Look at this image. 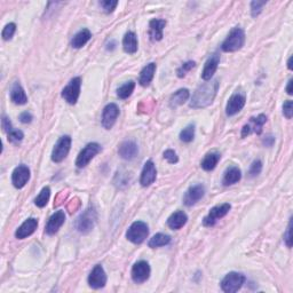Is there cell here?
<instances>
[{
	"mask_svg": "<svg viewBox=\"0 0 293 293\" xmlns=\"http://www.w3.org/2000/svg\"><path fill=\"white\" fill-rule=\"evenodd\" d=\"M102 148L99 143L96 142H92L88 143L84 149L80 151L78 157L76 159V166L78 169H84L89 164V162L94 158L96 155L101 153Z\"/></svg>",
	"mask_w": 293,
	"mask_h": 293,
	"instance_id": "obj_6",
	"label": "cell"
},
{
	"mask_svg": "<svg viewBox=\"0 0 293 293\" xmlns=\"http://www.w3.org/2000/svg\"><path fill=\"white\" fill-rule=\"evenodd\" d=\"M245 281L246 277L243 274L236 272L228 273L220 283L221 289L224 292L235 293L237 292L238 290L242 289V286L245 284Z\"/></svg>",
	"mask_w": 293,
	"mask_h": 293,
	"instance_id": "obj_4",
	"label": "cell"
},
{
	"mask_svg": "<svg viewBox=\"0 0 293 293\" xmlns=\"http://www.w3.org/2000/svg\"><path fill=\"white\" fill-rule=\"evenodd\" d=\"M195 138V125L190 124L186 126L183 130L180 132V140L185 143H189L194 140Z\"/></svg>",
	"mask_w": 293,
	"mask_h": 293,
	"instance_id": "obj_34",
	"label": "cell"
},
{
	"mask_svg": "<svg viewBox=\"0 0 293 293\" xmlns=\"http://www.w3.org/2000/svg\"><path fill=\"white\" fill-rule=\"evenodd\" d=\"M118 1H115V0H105V1H100V6L103 8V11L105 13H112L117 7Z\"/></svg>",
	"mask_w": 293,
	"mask_h": 293,
	"instance_id": "obj_39",
	"label": "cell"
},
{
	"mask_svg": "<svg viewBox=\"0 0 293 293\" xmlns=\"http://www.w3.org/2000/svg\"><path fill=\"white\" fill-rule=\"evenodd\" d=\"M261 171H262V162L260 159H256L252 164H251V167L249 170V175L251 178H253V176L259 175L260 173H261Z\"/></svg>",
	"mask_w": 293,
	"mask_h": 293,
	"instance_id": "obj_37",
	"label": "cell"
},
{
	"mask_svg": "<svg viewBox=\"0 0 293 293\" xmlns=\"http://www.w3.org/2000/svg\"><path fill=\"white\" fill-rule=\"evenodd\" d=\"M219 85H220V83L218 79H211L202 84L192 94L189 105L194 109H203L211 105L218 94Z\"/></svg>",
	"mask_w": 293,
	"mask_h": 293,
	"instance_id": "obj_1",
	"label": "cell"
},
{
	"mask_svg": "<svg viewBox=\"0 0 293 293\" xmlns=\"http://www.w3.org/2000/svg\"><path fill=\"white\" fill-rule=\"evenodd\" d=\"M156 69H157L156 63L151 62L149 64H147V66L144 67L142 70H141L140 76H139V84L141 86L146 87V86L150 85V83L153 82V79H154Z\"/></svg>",
	"mask_w": 293,
	"mask_h": 293,
	"instance_id": "obj_24",
	"label": "cell"
},
{
	"mask_svg": "<svg viewBox=\"0 0 293 293\" xmlns=\"http://www.w3.org/2000/svg\"><path fill=\"white\" fill-rule=\"evenodd\" d=\"M64 221H66V214L62 210L56 211L55 213L52 214V217L48 220L47 224H46V231L47 235H55L61 227L63 226Z\"/></svg>",
	"mask_w": 293,
	"mask_h": 293,
	"instance_id": "obj_18",
	"label": "cell"
},
{
	"mask_svg": "<svg viewBox=\"0 0 293 293\" xmlns=\"http://www.w3.org/2000/svg\"><path fill=\"white\" fill-rule=\"evenodd\" d=\"M188 221V217L183 211H176L167 219V226L173 230H179L185 226Z\"/></svg>",
	"mask_w": 293,
	"mask_h": 293,
	"instance_id": "obj_23",
	"label": "cell"
},
{
	"mask_svg": "<svg viewBox=\"0 0 293 293\" xmlns=\"http://www.w3.org/2000/svg\"><path fill=\"white\" fill-rule=\"evenodd\" d=\"M38 227V220L34 218H29L28 220H25L20 227L17 228V230L15 231V237L17 240H24L30 236L36 231Z\"/></svg>",
	"mask_w": 293,
	"mask_h": 293,
	"instance_id": "obj_21",
	"label": "cell"
},
{
	"mask_svg": "<svg viewBox=\"0 0 293 293\" xmlns=\"http://www.w3.org/2000/svg\"><path fill=\"white\" fill-rule=\"evenodd\" d=\"M148 235H149V228H148L146 222L143 221L133 222L126 231L127 240L134 244L143 243Z\"/></svg>",
	"mask_w": 293,
	"mask_h": 293,
	"instance_id": "obj_5",
	"label": "cell"
},
{
	"mask_svg": "<svg viewBox=\"0 0 293 293\" xmlns=\"http://www.w3.org/2000/svg\"><path fill=\"white\" fill-rule=\"evenodd\" d=\"M118 154L123 159L132 160L139 154V148H138V144L134 141L127 140L121 143V146L118 148Z\"/></svg>",
	"mask_w": 293,
	"mask_h": 293,
	"instance_id": "obj_20",
	"label": "cell"
},
{
	"mask_svg": "<svg viewBox=\"0 0 293 293\" xmlns=\"http://www.w3.org/2000/svg\"><path fill=\"white\" fill-rule=\"evenodd\" d=\"M32 119H34V117H32V115L28 111L22 112V114L20 115V121H21V123H23V124L31 123Z\"/></svg>",
	"mask_w": 293,
	"mask_h": 293,
	"instance_id": "obj_45",
	"label": "cell"
},
{
	"mask_svg": "<svg viewBox=\"0 0 293 293\" xmlns=\"http://www.w3.org/2000/svg\"><path fill=\"white\" fill-rule=\"evenodd\" d=\"M221 159V155L218 151H211V153L206 154L204 159L201 162V167L204 171H213L217 167L219 160Z\"/></svg>",
	"mask_w": 293,
	"mask_h": 293,
	"instance_id": "obj_27",
	"label": "cell"
},
{
	"mask_svg": "<svg viewBox=\"0 0 293 293\" xmlns=\"http://www.w3.org/2000/svg\"><path fill=\"white\" fill-rule=\"evenodd\" d=\"M171 243V236L166 234H156L155 236H153L150 238V241L148 242V245L151 249H156V247H162L165 245H169Z\"/></svg>",
	"mask_w": 293,
	"mask_h": 293,
	"instance_id": "obj_31",
	"label": "cell"
},
{
	"mask_svg": "<svg viewBox=\"0 0 293 293\" xmlns=\"http://www.w3.org/2000/svg\"><path fill=\"white\" fill-rule=\"evenodd\" d=\"M92 38V34L88 29H83L73 36L71 40V46L73 48H82L88 43L89 39Z\"/></svg>",
	"mask_w": 293,
	"mask_h": 293,
	"instance_id": "obj_29",
	"label": "cell"
},
{
	"mask_svg": "<svg viewBox=\"0 0 293 293\" xmlns=\"http://www.w3.org/2000/svg\"><path fill=\"white\" fill-rule=\"evenodd\" d=\"M205 195V187L202 183L191 186L183 196V204L186 206H192L201 201Z\"/></svg>",
	"mask_w": 293,
	"mask_h": 293,
	"instance_id": "obj_16",
	"label": "cell"
},
{
	"mask_svg": "<svg viewBox=\"0 0 293 293\" xmlns=\"http://www.w3.org/2000/svg\"><path fill=\"white\" fill-rule=\"evenodd\" d=\"M195 67V62L194 61H188V62L183 63L181 67L178 68V70H176V75H178L179 78H183L187 73H188L192 68Z\"/></svg>",
	"mask_w": 293,
	"mask_h": 293,
	"instance_id": "obj_36",
	"label": "cell"
},
{
	"mask_svg": "<svg viewBox=\"0 0 293 293\" xmlns=\"http://www.w3.org/2000/svg\"><path fill=\"white\" fill-rule=\"evenodd\" d=\"M219 63H220V55L218 53H213L208 57L207 61L205 62L204 69H203L202 72V78L205 82H208V80L212 79V77L214 76L215 71H217Z\"/></svg>",
	"mask_w": 293,
	"mask_h": 293,
	"instance_id": "obj_19",
	"label": "cell"
},
{
	"mask_svg": "<svg viewBox=\"0 0 293 293\" xmlns=\"http://www.w3.org/2000/svg\"><path fill=\"white\" fill-rule=\"evenodd\" d=\"M245 103H246L245 93L238 92V91L236 93H234V94L229 98V100H228L227 107H226L227 116L231 117V116H235L236 114H238V112L244 108Z\"/></svg>",
	"mask_w": 293,
	"mask_h": 293,
	"instance_id": "obj_11",
	"label": "cell"
},
{
	"mask_svg": "<svg viewBox=\"0 0 293 293\" xmlns=\"http://www.w3.org/2000/svg\"><path fill=\"white\" fill-rule=\"evenodd\" d=\"M291 231H292V219H290L288 229H286V233L284 234V242H285L286 246H288V247H291L292 246V235H291Z\"/></svg>",
	"mask_w": 293,
	"mask_h": 293,
	"instance_id": "obj_43",
	"label": "cell"
},
{
	"mask_svg": "<svg viewBox=\"0 0 293 293\" xmlns=\"http://www.w3.org/2000/svg\"><path fill=\"white\" fill-rule=\"evenodd\" d=\"M283 115H284L288 119L292 118L293 103H292L291 100H288V101L284 102V104H283Z\"/></svg>",
	"mask_w": 293,
	"mask_h": 293,
	"instance_id": "obj_42",
	"label": "cell"
},
{
	"mask_svg": "<svg viewBox=\"0 0 293 293\" xmlns=\"http://www.w3.org/2000/svg\"><path fill=\"white\" fill-rule=\"evenodd\" d=\"M164 158H165L170 164H176L179 162V157L174 150L169 149L164 153Z\"/></svg>",
	"mask_w": 293,
	"mask_h": 293,
	"instance_id": "obj_41",
	"label": "cell"
},
{
	"mask_svg": "<svg viewBox=\"0 0 293 293\" xmlns=\"http://www.w3.org/2000/svg\"><path fill=\"white\" fill-rule=\"evenodd\" d=\"M242 179V171L238 169L237 166H230L229 169L226 170L224 174V179H222V183L224 186H233L235 183L240 182Z\"/></svg>",
	"mask_w": 293,
	"mask_h": 293,
	"instance_id": "obj_25",
	"label": "cell"
},
{
	"mask_svg": "<svg viewBox=\"0 0 293 293\" xmlns=\"http://www.w3.org/2000/svg\"><path fill=\"white\" fill-rule=\"evenodd\" d=\"M51 197V189L50 187H44L41 189V191L39 192V195L37 196L36 199H34V204H36L38 207H45L47 205L48 201H50Z\"/></svg>",
	"mask_w": 293,
	"mask_h": 293,
	"instance_id": "obj_33",
	"label": "cell"
},
{
	"mask_svg": "<svg viewBox=\"0 0 293 293\" xmlns=\"http://www.w3.org/2000/svg\"><path fill=\"white\" fill-rule=\"evenodd\" d=\"M265 5H266V1H252L251 2V14H252L253 17H257V16L262 12V8Z\"/></svg>",
	"mask_w": 293,
	"mask_h": 293,
	"instance_id": "obj_40",
	"label": "cell"
},
{
	"mask_svg": "<svg viewBox=\"0 0 293 293\" xmlns=\"http://www.w3.org/2000/svg\"><path fill=\"white\" fill-rule=\"evenodd\" d=\"M166 27V21L160 18H154L149 23V36L153 41H159L163 39V31Z\"/></svg>",
	"mask_w": 293,
	"mask_h": 293,
	"instance_id": "obj_22",
	"label": "cell"
},
{
	"mask_svg": "<svg viewBox=\"0 0 293 293\" xmlns=\"http://www.w3.org/2000/svg\"><path fill=\"white\" fill-rule=\"evenodd\" d=\"M119 116V108L116 103H109L102 111V126L105 130H111Z\"/></svg>",
	"mask_w": 293,
	"mask_h": 293,
	"instance_id": "obj_12",
	"label": "cell"
},
{
	"mask_svg": "<svg viewBox=\"0 0 293 293\" xmlns=\"http://www.w3.org/2000/svg\"><path fill=\"white\" fill-rule=\"evenodd\" d=\"M274 143H275V138L272 137V135H268V137H266L265 139H263V144H265L266 147H272Z\"/></svg>",
	"mask_w": 293,
	"mask_h": 293,
	"instance_id": "obj_46",
	"label": "cell"
},
{
	"mask_svg": "<svg viewBox=\"0 0 293 293\" xmlns=\"http://www.w3.org/2000/svg\"><path fill=\"white\" fill-rule=\"evenodd\" d=\"M134 88H135V83L133 82V80H128V82L123 84L121 87H118V89H117L118 98L121 100L128 99L132 95V93H133Z\"/></svg>",
	"mask_w": 293,
	"mask_h": 293,
	"instance_id": "obj_32",
	"label": "cell"
},
{
	"mask_svg": "<svg viewBox=\"0 0 293 293\" xmlns=\"http://www.w3.org/2000/svg\"><path fill=\"white\" fill-rule=\"evenodd\" d=\"M11 100L15 104L22 105L25 104L28 102V96L25 94L23 87L21 86V84L18 82H15L13 84L11 88Z\"/></svg>",
	"mask_w": 293,
	"mask_h": 293,
	"instance_id": "obj_26",
	"label": "cell"
},
{
	"mask_svg": "<svg viewBox=\"0 0 293 293\" xmlns=\"http://www.w3.org/2000/svg\"><path fill=\"white\" fill-rule=\"evenodd\" d=\"M231 208V205L229 203H224V204L214 206L213 208H211L208 214L203 219V226L204 227H213L217 222L224 217L229 213Z\"/></svg>",
	"mask_w": 293,
	"mask_h": 293,
	"instance_id": "obj_9",
	"label": "cell"
},
{
	"mask_svg": "<svg viewBox=\"0 0 293 293\" xmlns=\"http://www.w3.org/2000/svg\"><path fill=\"white\" fill-rule=\"evenodd\" d=\"M244 44H245V32L242 28L236 27L229 32L228 37L222 43L221 48L224 52L231 53V52L240 51Z\"/></svg>",
	"mask_w": 293,
	"mask_h": 293,
	"instance_id": "obj_2",
	"label": "cell"
},
{
	"mask_svg": "<svg viewBox=\"0 0 293 293\" xmlns=\"http://www.w3.org/2000/svg\"><path fill=\"white\" fill-rule=\"evenodd\" d=\"M71 142L72 140L69 135H64V137L60 138L54 146L53 151H52V160L54 163H61L67 158L70 148H71Z\"/></svg>",
	"mask_w": 293,
	"mask_h": 293,
	"instance_id": "obj_7",
	"label": "cell"
},
{
	"mask_svg": "<svg viewBox=\"0 0 293 293\" xmlns=\"http://www.w3.org/2000/svg\"><path fill=\"white\" fill-rule=\"evenodd\" d=\"M292 84H293V80L290 79L289 83H288V86H286V93H288L289 95H292Z\"/></svg>",
	"mask_w": 293,
	"mask_h": 293,
	"instance_id": "obj_47",
	"label": "cell"
},
{
	"mask_svg": "<svg viewBox=\"0 0 293 293\" xmlns=\"http://www.w3.org/2000/svg\"><path fill=\"white\" fill-rule=\"evenodd\" d=\"M88 285L92 289H102L107 284V275L101 265H96L88 275Z\"/></svg>",
	"mask_w": 293,
	"mask_h": 293,
	"instance_id": "obj_15",
	"label": "cell"
},
{
	"mask_svg": "<svg viewBox=\"0 0 293 293\" xmlns=\"http://www.w3.org/2000/svg\"><path fill=\"white\" fill-rule=\"evenodd\" d=\"M190 96L189 89L187 88H180L178 91L174 92V94H172L170 99V105L172 108H178L180 105H182L183 103H186L187 100Z\"/></svg>",
	"mask_w": 293,
	"mask_h": 293,
	"instance_id": "obj_30",
	"label": "cell"
},
{
	"mask_svg": "<svg viewBox=\"0 0 293 293\" xmlns=\"http://www.w3.org/2000/svg\"><path fill=\"white\" fill-rule=\"evenodd\" d=\"M150 266L149 263L144 260H140V261L135 262L133 268H132V279L137 284H142L146 281H148L150 277Z\"/></svg>",
	"mask_w": 293,
	"mask_h": 293,
	"instance_id": "obj_10",
	"label": "cell"
},
{
	"mask_svg": "<svg viewBox=\"0 0 293 293\" xmlns=\"http://www.w3.org/2000/svg\"><path fill=\"white\" fill-rule=\"evenodd\" d=\"M138 37L133 31H128L125 34L124 39H123V48L125 53L128 54H134L138 51Z\"/></svg>",
	"mask_w": 293,
	"mask_h": 293,
	"instance_id": "obj_28",
	"label": "cell"
},
{
	"mask_svg": "<svg viewBox=\"0 0 293 293\" xmlns=\"http://www.w3.org/2000/svg\"><path fill=\"white\" fill-rule=\"evenodd\" d=\"M267 121V116L263 114L258 115L257 117H252L250 118V123L245 124L242 128V138H246L247 135H250L251 133H256V134H261L262 132V127L263 125L266 124Z\"/></svg>",
	"mask_w": 293,
	"mask_h": 293,
	"instance_id": "obj_14",
	"label": "cell"
},
{
	"mask_svg": "<svg viewBox=\"0 0 293 293\" xmlns=\"http://www.w3.org/2000/svg\"><path fill=\"white\" fill-rule=\"evenodd\" d=\"M157 178V170L153 160H147L141 172L140 183L142 187H149L155 182Z\"/></svg>",
	"mask_w": 293,
	"mask_h": 293,
	"instance_id": "obj_17",
	"label": "cell"
},
{
	"mask_svg": "<svg viewBox=\"0 0 293 293\" xmlns=\"http://www.w3.org/2000/svg\"><path fill=\"white\" fill-rule=\"evenodd\" d=\"M30 169L27 165H18L12 173V183L16 189H22L30 180Z\"/></svg>",
	"mask_w": 293,
	"mask_h": 293,
	"instance_id": "obj_13",
	"label": "cell"
},
{
	"mask_svg": "<svg viewBox=\"0 0 293 293\" xmlns=\"http://www.w3.org/2000/svg\"><path fill=\"white\" fill-rule=\"evenodd\" d=\"M24 134L20 130H12L8 133V141L12 143H20L23 140Z\"/></svg>",
	"mask_w": 293,
	"mask_h": 293,
	"instance_id": "obj_38",
	"label": "cell"
},
{
	"mask_svg": "<svg viewBox=\"0 0 293 293\" xmlns=\"http://www.w3.org/2000/svg\"><path fill=\"white\" fill-rule=\"evenodd\" d=\"M1 127H2V130H4V132H6L7 134L13 130L11 121H9V118L6 117V116H2V118H1Z\"/></svg>",
	"mask_w": 293,
	"mask_h": 293,
	"instance_id": "obj_44",
	"label": "cell"
},
{
	"mask_svg": "<svg viewBox=\"0 0 293 293\" xmlns=\"http://www.w3.org/2000/svg\"><path fill=\"white\" fill-rule=\"evenodd\" d=\"M96 219H98V214L94 207L89 206L88 208H86L82 214L77 218L76 220V229L79 233L87 234L91 231L95 226Z\"/></svg>",
	"mask_w": 293,
	"mask_h": 293,
	"instance_id": "obj_3",
	"label": "cell"
},
{
	"mask_svg": "<svg viewBox=\"0 0 293 293\" xmlns=\"http://www.w3.org/2000/svg\"><path fill=\"white\" fill-rule=\"evenodd\" d=\"M80 87H82V78L80 77H75L70 80L69 84L61 93L64 101H67L69 104H76L80 95Z\"/></svg>",
	"mask_w": 293,
	"mask_h": 293,
	"instance_id": "obj_8",
	"label": "cell"
},
{
	"mask_svg": "<svg viewBox=\"0 0 293 293\" xmlns=\"http://www.w3.org/2000/svg\"><path fill=\"white\" fill-rule=\"evenodd\" d=\"M291 62H292V56L290 57L289 59V61H288V68H289V70H292V66H291Z\"/></svg>",
	"mask_w": 293,
	"mask_h": 293,
	"instance_id": "obj_48",
	"label": "cell"
},
{
	"mask_svg": "<svg viewBox=\"0 0 293 293\" xmlns=\"http://www.w3.org/2000/svg\"><path fill=\"white\" fill-rule=\"evenodd\" d=\"M16 31V24L15 23H8L5 25V28L2 29L1 37L4 40H11L13 36L15 34Z\"/></svg>",
	"mask_w": 293,
	"mask_h": 293,
	"instance_id": "obj_35",
	"label": "cell"
}]
</instances>
